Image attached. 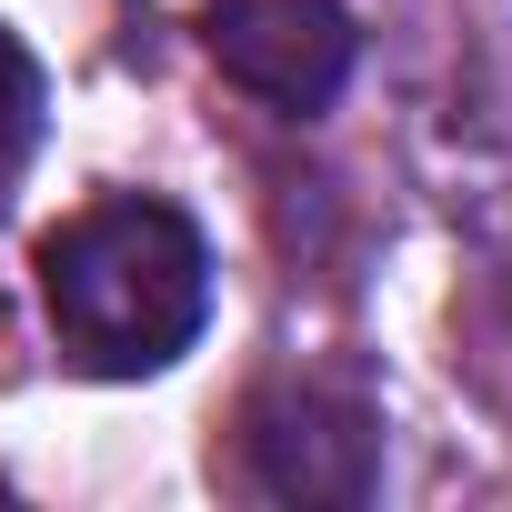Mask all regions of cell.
<instances>
[{
	"instance_id": "cell-1",
	"label": "cell",
	"mask_w": 512,
	"mask_h": 512,
	"mask_svg": "<svg viewBox=\"0 0 512 512\" xmlns=\"http://www.w3.org/2000/svg\"><path fill=\"white\" fill-rule=\"evenodd\" d=\"M41 312L61 352L101 382L171 372L211 322V241L171 201H91L41 241Z\"/></svg>"
},
{
	"instance_id": "cell-2",
	"label": "cell",
	"mask_w": 512,
	"mask_h": 512,
	"mask_svg": "<svg viewBox=\"0 0 512 512\" xmlns=\"http://www.w3.org/2000/svg\"><path fill=\"white\" fill-rule=\"evenodd\" d=\"M241 482L262 502H372L382 412L342 382H262L241 402Z\"/></svg>"
},
{
	"instance_id": "cell-3",
	"label": "cell",
	"mask_w": 512,
	"mask_h": 512,
	"mask_svg": "<svg viewBox=\"0 0 512 512\" xmlns=\"http://www.w3.org/2000/svg\"><path fill=\"white\" fill-rule=\"evenodd\" d=\"M221 81H241L262 111H332L352 61H362V31L342 0H211V21H201Z\"/></svg>"
},
{
	"instance_id": "cell-4",
	"label": "cell",
	"mask_w": 512,
	"mask_h": 512,
	"mask_svg": "<svg viewBox=\"0 0 512 512\" xmlns=\"http://www.w3.org/2000/svg\"><path fill=\"white\" fill-rule=\"evenodd\" d=\"M41 111H51L41 61L21 51V31H0V181H21V161L41 151Z\"/></svg>"
},
{
	"instance_id": "cell-5",
	"label": "cell",
	"mask_w": 512,
	"mask_h": 512,
	"mask_svg": "<svg viewBox=\"0 0 512 512\" xmlns=\"http://www.w3.org/2000/svg\"><path fill=\"white\" fill-rule=\"evenodd\" d=\"M502 302H512V251H502Z\"/></svg>"
}]
</instances>
